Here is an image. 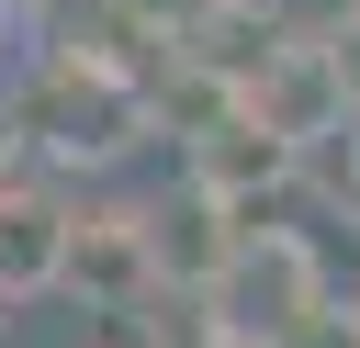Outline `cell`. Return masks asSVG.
I'll list each match as a JSON object with an SVG mask.
<instances>
[{
	"label": "cell",
	"instance_id": "cell-1",
	"mask_svg": "<svg viewBox=\"0 0 360 348\" xmlns=\"http://www.w3.org/2000/svg\"><path fill=\"white\" fill-rule=\"evenodd\" d=\"M225 101H236L270 146L315 157V146L349 123V101H360V56H349V34H270Z\"/></svg>",
	"mask_w": 360,
	"mask_h": 348
},
{
	"label": "cell",
	"instance_id": "cell-2",
	"mask_svg": "<svg viewBox=\"0 0 360 348\" xmlns=\"http://www.w3.org/2000/svg\"><path fill=\"white\" fill-rule=\"evenodd\" d=\"M202 303H214V337H259V348H281V337L326 303V258H315L292 225H248V236L225 247V269L202 281Z\"/></svg>",
	"mask_w": 360,
	"mask_h": 348
},
{
	"label": "cell",
	"instance_id": "cell-3",
	"mask_svg": "<svg viewBox=\"0 0 360 348\" xmlns=\"http://www.w3.org/2000/svg\"><path fill=\"white\" fill-rule=\"evenodd\" d=\"M292 168H304V157H292V146H270L236 101L214 112V135H191V191H202L214 213H236V225H259V191H281Z\"/></svg>",
	"mask_w": 360,
	"mask_h": 348
},
{
	"label": "cell",
	"instance_id": "cell-4",
	"mask_svg": "<svg viewBox=\"0 0 360 348\" xmlns=\"http://www.w3.org/2000/svg\"><path fill=\"white\" fill-rule=\"evenodd\" d=\"M135 236H146V281H180V292H202L214 269H225V247L248 236L236 213H214L191 180H180V213L158 202V213H135Z\"/></svg>",
	"mask_w": 360,
	"mask_h": 348
},
{
	"label": "cell",
	"instance_id": "cell-5",
	"mask_svg": "<svg viewBox=\"0 0 360 348\" xmlns=\"http://www.w3.org/2000/svg\"><path fill=\"white\" fill-rule=\"evenodd\" d=\"M56 281H79V292H101V303H135V292H158L146 281V236H135V213H68V269Z\"/></svg>",
	"mask_w": 360,
	"mask_h": 348
},
{
	"label": "cell",
	"instance_id": "cell-6",
	"mask_svg": "<svg viewBox=\"0 0 360 348\" xmlns=\"http://www.w3.org/2000/svg\"><path fill=\"white\" fill-rule=\"evenodd\" d=\"M68 269V213L22 180H0V292H45Z\"/></svg>",
	"mask_w": 360,
	"mask_h": 348
},
{
	"label": "cell",
	"instance_id": "cell-7",
	"mask_svg": "<svg viewBox=\"0 0 360 348\" xmlns=\"http://www.w3.org/2000/svg\"><path fill=\"white\" fill-rule=\"evenodd\" d=\"M281 348H360V303H338V292H326V303H315Z\"/></svg>",
	"mask_w": 360,
	"mask_h": 348
},
{
	"label": "cell",
	"instance_id": "cell-8",
	"mask_svg": "<svg viewBox=\"0 0 360 348\" xmlns=\"http://www.w3.org/2000/svg\"><path fill=\"white\" fill-rule=\"evenodd\" d=\"M202 348H259V337H202Z\"/></svg>",
	"mask_w": 360,
	"mask_h": 348
},
{
	"label": "cell",
	"instance_id": "cell-9",
	"mask_svg": "<svg viewBox=\"0 0 360 348\" xmlns=\"http://www.w3.org/2000/svg\"><path fill=\"white\" fill-rule=\"evenodd\" d=\"M349 303H360V292H349Z\"/></svg>",
	"mask_w": 360,
	"mask_h": 348
}]
</instances>
